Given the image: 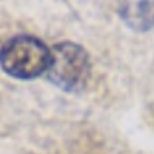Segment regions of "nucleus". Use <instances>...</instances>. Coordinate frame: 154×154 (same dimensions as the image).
Instances as JSON below:
<instances>
[{
	"instance_id": "nucleus-1",
	"label": "nucleus",
	"mask_w": 154,
	"mask_h": 154,
	"mask_svg": "<svg viewBox=\"0 0 154 154\" xmlns=\"http://www.w3.org/2000/svg\"><path fill=\"white\" fill-rule=\"evenodd\" d=\"M0 63L8 75L19 80H31L46 72L49 48L34 35H14L3 43Z\"/></svg>"
},
{
	"instance_id": "nucleus-3",
	"label": "nucleus",
	"mask_w": 154,
	"mask_h": 154,
	"mask_svg": "<svg viewBox=\"0 0 154 154\" xmlns=\"http://www.w3.org/2000/svg\"><path fill=\"white\" fill-rule=\"evenodd\" d=\"M122 22L134 32H146L154 28V2H125L117 8Z\"/></svg>"
},
{
	"instance_id": "nucleus-2",
	"label": "nucleus",
	"mask_w": 154,
	"mask_h": 154,
	"mask_svg": "<svg viewBox=\"0 0 154 154\" xmlns=\"http://www.w3.org/2000/svg\"><path fill=\"white\" fill-rule=\"evenodd\" d=\"M91 62L86 49L74 42H60L49 48V65L46 79L66 93H77L85 88Z\"/></svg>"
}]
</instances>
